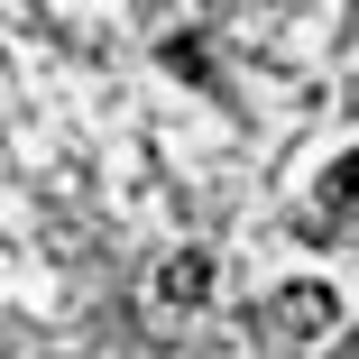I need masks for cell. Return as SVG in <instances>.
Segmentation results:
<instances>
[{"label":"cell","instance_id":"obj_3","mask_svg":"<svg viewBox=\"0 0 359 359\" xmlns=\"http://www.w3.org/2000/svg\"><path fill=\"white\" fill-rule=\"evenodd\" d=\"M350 203H359V148L332 157V175H323V212H350Z\"/></svg>","mask_w":359,"mask_h":359},{"label":"cell","instance_id":"obj_2","mask_svg":"<svg viewBox=\"0 0 359 359\" xmlns=\"http://www.w3.org/2000/svg\"><path fill=\"white\" fill-rule=\"evenodd\" d=\"M332 313H341V304H332V285H313V276L276 295V323L295 332V341H323V332H332Z\"/></svg>","mask_w":359,"mask_h":359},{"label":"cell","instance_id":"obj_1","mask_svg":"<svg viewBox=\"0 0 359 359\" xmlns=\"http://www.w3.org/2000/svg\"><path fill=\"white\" fill-rule=\"evenodd\" d=\"M203 295H212V258H203V249H175V258L157 267V304H166V313H194Z\"/></svg>","mask_w":359,"mask_h":359}]
</instances>
